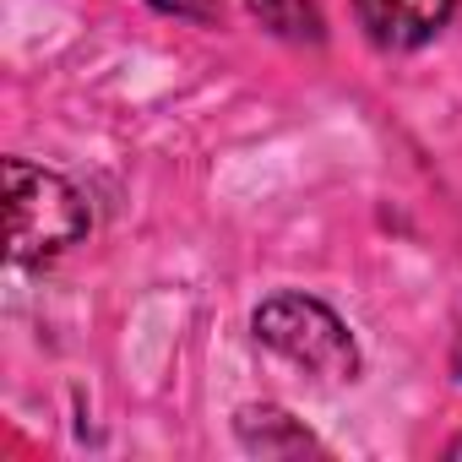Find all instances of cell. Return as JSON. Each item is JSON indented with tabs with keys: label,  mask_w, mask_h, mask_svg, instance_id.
I'll list each match as a JSON object with an SVG mask.
<instances>
[{
	"label": "cell",
	"mask_w": 462,
	"mask_h": 462,
	"mask_svg": "<svg viewBox=\"0 0 462 462\" xmlns=\"http://www.w3.org/2000/svg\"><path fill=\"white\" fill-rule=\"evenodd\" d=\"M6 223H12V262L39 267L88 240V201L82 190L28 158H6Z\"/></svg>",
	"instance_id": "obj_1"
},
{
	"label": "cell",
	"mask_w": 462,
	"mask_h": 462,
	"mask_svg": "<svg viewBox=\"0 0 462 462\" xmlns=\"http://www.w3.org/2000/svg\"><path fill=\"white\" fill-rule=\"evenodd\" d=\"M251 332L262 348H273L278 359L321 375V381H354L359 375V343L343 327V316L310 294H273L256 305Z\"/></svg>",
	"instance_id": "obj_2"
},
{
	"label": "cell",
	"mask_w": 462,
	"mask_h": 462,
	"mask_svg": "<svg viewBox=\"0 0 462 462\" xmlns=\"http://www.w3.org/2000/svg\"><path fill=\"white\" fill-rule=\"evenodd\" d=\"M457 12V0H354L359 28L381 50H419L430 44Z\"/></svg>",
	"instance_id": "obj_3"
},
{
	"label": "cell",
	"mask_w": 462,
	"mask_h": 462,
	"mask_svg": "<svg viewBox=\"0 0 462 462\" xmlns=\"http://www.w3.org/2000/svg\"><path fill=\"white\" fill-rule=\"evenodd\" d=\"M235 430H240V440H245L251 451H262V457H300V451H316L310 430L294 424V413H289V408H273V402L240 408Z\"/></svg>",
	"instance_id": "obj_4"
},
{
	"label": "cell",
	"mask_w": 462,
	"mask_h": 462,
	"mask_svg": "<svg viewBox=\"0 0 462 462\" xmlns=\"http://www.w3.org/2000/svg\"><path fill=\"white\" fill-rule=\"evenodd\" d=\"M245 12L273 39H289V44H321L327 39V23H321L316 0H245Z\"/></svg>",
	"instance_id": "obj_5"
},
{
	"label": "cell",
	"mask_w": 462,
	"mask_h": 462,
	"mask_svg": "<svg viewBox=\"0 0 462 462\" xmlns=\"http://www.w3.org/2000/svg\"><path fill=\"white\" fill-rule=\"evenodd\" d=\"M147 6L169 17H190V23H217V0H147Z\"/></svg>",
	"instance_id": "obj_6"
},
{
	"label": "cell",
	"mask_w": 462,
	"mask_h": 462,
	"mask_svg": "<svg viewBox=\"0 0 462 462\" xmlns=\"http://www.w3.org/2000/svg\"><path fill=\"white\" fill-rule=\"evenodd\" d=\"M451 375L462 381V337H457V348H451Z\"/></svg>",
	"instance_id": "obj_7"
},
{
	"label": "cell",
	"mask_w": 462,
	"mask_h": 462,
	"mask_svg": "<svg viewBox=\"0 0 462 462\" xmlns=\"http://www.w3.org/2000/svg\"><path fill=\"white\" fill-rule=\"evenodd\" d=\"M446 457H451V462H462V435H457V440L446 446Z\"/></svg>",
	"instance_id": "obj_8"
}]
</instances>
